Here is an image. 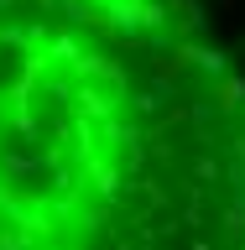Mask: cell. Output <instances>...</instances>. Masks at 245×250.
I'll return each mask as SVG.
<instances>
[{
    "label": "cell",
    "instance_id": "obj_1",
    "mask_svg": "<svg viewBox=\"0 0 245 250\" xmlns=\"http://www.w3.org/2000/svg\"><path fill=\"white\" fill-rule=\"evenodd\" d=\"M0 250H245V68L199 0H0Z\"/></svg>",
    "mask_w": 245,
    "mask_h": 250
}]
</instances>
